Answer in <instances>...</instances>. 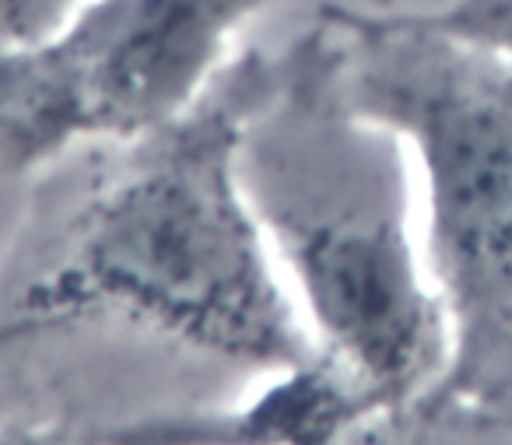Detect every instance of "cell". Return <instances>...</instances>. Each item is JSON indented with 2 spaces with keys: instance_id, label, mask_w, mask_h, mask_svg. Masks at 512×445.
<instances>
[{
  "instance_id": "obj_2",
  "label": "cell",
  "mask_w": 512,
  "mask_h": 445,
  "mask_svg": "<svg viewBox=\"0 0 512 445\" xmlns=\"http://www.w3.org/2000/svg\"><path fill=\"white\" fill-rule=\"evenodd\" d=\"M235 165L316 351L383 403L435 386L449 323L414 242L411 151L355 106L327 18L256 53Z\"/></svg>"
},
{
  "instance_id": "obj_3",
  "label": "cell",
  "mask_w": 512,
  "mask_h": 445,
  "mask_svg": "<svg viewBox=\"0 0 512 445\" xmlns=\"http://www.w3.org/2000/svg\"><path fill=\"white\" fill-rule=\"evenodd\" d=\"M355 106L404 141L449 323L442 386L512 410V57L407 8L323 4Z\"/></svg>"
},
{
  "instance_id": "obj_7",
  "label": "cell",
  "mask_w": 512,
  "mask_h": 445,
  "mask_svg": "<svg viewBox=\"0 0 512 445\" xmlns=\"http://www.w3.org/2000/svg\"><path fill=\"white\" fill-rule=\"evenodd\" d=\"M428 25L512 57V0H449L418 11Z\"/></svg>"
},
{
  "instance_id": "obj_10",
  "label": "cell",
  "mask_w": 512,
  "mask_h": 445,
  "mask_svg": "<svg viewBox=\"0 0 512 445\" xmlns=\"http://www.w3.org/2000/svg\"><path fill=\"white\" fill-rule=\"evenodd\" d=\"M362 8H376V11H386V8H400V0H358Z\"/></svg>"
},
{
  "instance_id": "obj_1",
  "label": "cell",
  "mask_w": 512,
  "mask_h": 445,
  "mask_svg": "<svg viewBox=\"0 0 512 445\" xmlns=\"http://www.w3.org/2000/svg\"><path fill=\"white\" fill-rule=\"evenodd\" d=\"M256 53H235L169 127L32 176L0 256V358L109 323L260 375L313 358L235 165Z\"/></svg>"
},
{
  "instance_id": "obj_9",
  "label": "cell",
  "mask_w": 512,
  "mask_h": 445,
  "mask_svg": "<svg viewBox=\"0 0 512 445\" xmlns=\"http://www.w3.org/2000/svg\"><path fill=\"white\" fill-rule=\"evenodd\" d=\"M0 445H99L92 428L64 421V417H15L0 414Z\"/></svg>"
},
{
  "instance_id": "obj_8",
  "label": "cell",
  "mask_w": 512,
  "mask_h": 445,
  "mask_svg": "<svg viewBox=\"0 0 512 445\" xmlns=\"http://www.w3.org/2000/svg\"><path fill=\"white\" fill-rule=\"evenodd\" d=\"M85 0H0V46L39 43L57 32Z\"/></svg>"
},
{
  "instance_id": "obj_5",
  "label": "cell",
  "mask_w": 512,
  "mask_h": 445,
  "mask_svg": "<svg viewBox=\"0 0 512 445\" xmlns=\"http://www.w3.org/2000/svg\"><path fill=\"white\" fill-rule=\"evenodd\" d=\"M383 400L348 368L316 351L309 361L267 375L253 396L204 410H158L99 424V445H337L341 435Z\"/></svg>"
},
{
  "instance_id": "obj_6",
  "label": "cell",
  "mask_w": 512,
  "mask_h": 445,
  "mask_svg": "<svg viewBox=\"0 0 512 445\" xmlns=\"http://www.w3.org/2000/svg\"><path fill=\"white\" fill-rule=\"evenodd\" d=\"M337 445H512V410L435 382L369 410Z\"/></svg>"
},
{
  "instance_id": "obj_4",
  "label": "cell",
  "mask_w": 512,
  "mask_h": 445,
  "mask_svg": "<svg viewBox=\"0 0 512 445\" xmlns=\"http://www.w3.org/2000/svg\"><path fill=\"white\" fill-rule=\"evenodd\" d=\"M274 0H85L39 43L0 46V176L169 127Z\"/></svg>"
}]
</instances>
